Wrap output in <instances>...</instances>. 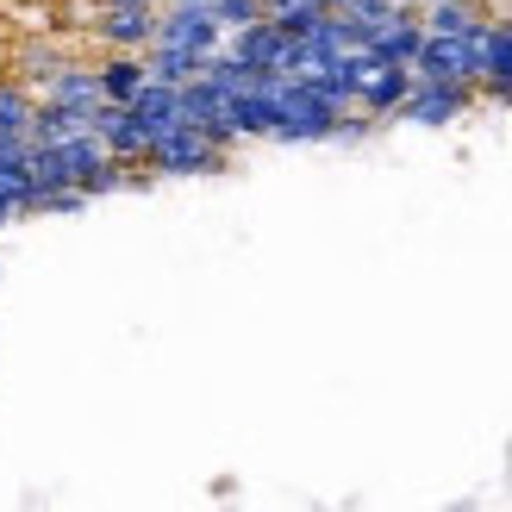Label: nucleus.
Listing matches in <instances>:
<instances>
[{
    "mask_svg": "<svg viewBox=\"0 0 512 512\" xmlns=\"http://www.w3.org/2000/svg\"><path fill=\"white\" fill-rule=\"evenodd\" d=\"M494 19V13H488ZM488 19L463 38H444V32H425L419 57H413V75L419 82H469L481 88V50H488Z\"/></svg>",
    "mask_w": 512,
    "mask_h": 512,
    "instance_id": "f257e3e1",
    "label": "nucleus"
},
{
    "mask_svg": "<svg viewBox=\"0 0 512 512\" xmlns=\"http://www.w3.org/2000/svg\"><path fill=\"white\" fill-rule=\"evenodd\" d=\"M225 157L232 150H219L200 125H169V132H157L150 138V150H144V169L150 175H213V169H225Z\"/></svg>",
    "mask_w": 512,
    "mask_h": 512,
    "instance_id": "f03ea898",
    "label": "nucleus"
},
{
    "mask_svg": "<svg viewBox=\"0 0 512 512\" xmlns=\"http://www.w3.org/2000/svg\"><path fill=\"white\" fill-rule=\"evenodd\" d=\"M150 44H182L194 57H213L225 44V25L213 19L207 0H188V7H157V38Z\"/></svg>",
    "mask_w": 512,
    "mask_h": 512,
    "instance_id": "7ed1b4c3",
    "label": "nucleus"
},
{
    "mask_svg": "<svg viewBox=\"0 0 512 512\" xmlns=\"http://www.w3.org/2000/svg\"><path fill=\"white\" fill-rule=\"evenodd\" d=\"M475 107V88L469 82H419L413 75V94L400 100V119H413V125H450V119H463Z\"/></svg>",
    "mask_w": 512,
    "mask_h": 512,
    "instance_id": "20e7f679",
    "label": "nucleus"
},
{
    "mask_svg": "<svg viewBox=\"0 0 512 512\" xmlns=\"http://www.w3.org/2000/svg\"><path fill=\"white\" fill-rule=\"evenodd\" d=\"M94 138L107 144V157H119L125 169H144V150H150V132L132 107H119V100H100L94 107Z\"/></svg>",
    "mask_w": 512,
    "mask_h": 512,
    "instance_id": "39448f33",
    "label": "nucleus"
},
{
    "mask_svg": "<svg viewBox=\"0 0 512 512\" xmlns=\"http://www.w3.org/2000/svg\"><path fill=\"white\" fill-rule=\"evenodd\" d=\"M94 44L100 50H150L157 38V7H94Z\"/></svg>",
    "mask_w": 512,
    "mask_h": 512,
    "instance_id": "423d86ee",
    "label": "nucleus"
},
{
    "mask_svg": "<svg viewBox=\"0 0 512 512\" xmlns=\"http://www.w3.org/2000/svg\"><path fill=\"white\" fill-rule=\"evenodd\" d=\"M494 107H512V13L488 19V50H481V88Z\"/></svg>",
    "mask_w": 512,
    "mask_h": 512,
    "instance_id": "0eeeda50",
    "label": "nucleus"
},
{
    "mask_svg": "<svg viewBox=\"0 0 512 512\" xmlns=\"http://www.w3.org/2000/svg\"><path fill=\"white\" fill-rule=\"evenodd\" d=\"M219 50H232L238 63H250V69H281V57H288V32L263 13V19H250V25H238V32H225V44Z\"/></svg>",
    "mask_w": 512,
    "mask_h": 512,
    "instance_id": "6e6552de",
    "label": "nucleus"
},
{
    "mask_svg": "<svg viewBox=\"0 0 512 512\" xmlns=\"http://www.w3.org/2000/svg\"><path fill=\"white\" fill-rule=\"evenodd\" d=\"M413 94V63H381L363 88H356V107H363L369 119H388L400 113V100Z\"/></svg>",
    "mask_w": 512,
    "mask_h": 512,
    "instance_id": "1a4fd4ad",
    "label": "nucleus"
},
{
    "mask_svg": "<svg viewBox=\"0 0 512 512\" xmlns=\"http://www.w3.org/2000/svg\"><path fill=\"white\" fill-rule=\"evenodd\" d=\"M32 94L38 100H63V107H100V75H94V63H57Z\"/></svg>",
    "mask_w": 512,
    "mask_h": 512,
    "instance_id": "9d476101",
    "label": "nucleus"
},
{
    "mask_svg": "<svg viewBox=\"0 0 512 512\" xmlns=\"http://www.w3.org/2000/svg\"><path fill=\"white\" fill-rule=\"evenodd\" d=\"M94 75H100V100H132L144 82H150V69H144V50H100V63H94Z\"/></svg>",
    "mask_w": 512,
    "mask_h": 512,
    "instance_id": "9b49d317",
    "label": "nucleus"
},
{
    "mask_svg": "<svg viewBox=\"0 0 512 512\" xmlns=\"http://www.w3.org/2000/svg\"><path fill=\"white\" fill-rule=\"evenodd\" d=\"M419 44H425V19L406 13V7H394V19L369 32V50H375V57H388V63H413Z\"/></svg>",
    "mask_w": 512,
    "mask_h": 512,
    "instance_id": "f8f14e48",
    "label": "nucleus"
},
{
    "mask_svg": "<svg viewBox=\"0 0 512 512\" xmlns=\"http://www.w3.org/2000/svg\"><path fill=\"white\" fill-rule=\"evenodd\" d=\"M125 107H132L138 119H144V132L157 138V132H169V125H182V88L175 82H157V75H150V82L125 100Z\"/></svg>",
    "mask_w": 512,
    "mask_h": 512,
    "instance_id": "ddd939ff",
    "label": "nucleus"
},
{
    "mask_svg": "<svg viewBox=\"0 0 512 512\" xmlns=\"http://www.w3.org/2000/svg\"><path fill=\"white\" fill-rule=\"evenodd\" d=\"M94 132V107H63V100H38V113H32V144H57V138H82Z\"/></svg>",
    "mask_w": 512,
    "mask_h": 512,
    "instance_id": "4468645a",
    "label": "nucleus"
},
{
    "mask_svg": "<svg viewBox=\"0 0 512 512\" xmlns=\"http://www.w3.org/2000/svg\"><path fill=\"white\" fill-rule=\"evenodd\" d=\"M419 19H425V32H444V38H463V32H475V25H481V19H488V13H481V7H475V0H431V7H425Z\"/></svg>",
    "mask_w": 512,
    "mask_h": 512,
    "instance_id": "2eb2a0df",
    "label": "nucleus"
},
{
    "mask_svg": "<svg viewBox=\"0 0 512 512\" xmlns=\"http://www.w3.org/2000/svg\"><path fill=\"white\" fill-rule=\"evenodd\" d=\"M200 63H207V57H194V50H182V44H150V50H144V69L157 75V82H175V88L194 82Z\"/></svg>",
    "mask_w": 512,
    "mask_h": 512,
    "instance_id": "dca6fc26",
    "label": "nucleus"
},
{
    "mask_svg": "<svg viewBox=\"0 0 512 512\" xmlns=\"http://www.w3.org/2000/svg\"><path fill=\"white\" fill-rule=\"evenodd\" d=\"M32 113H38V94L25 82H0V138H25L32 132Z\"/></svg>",
    "mask_w": 512,
    "mask_h": 512,
    "instance_id": "f3484780",
    "label": "nucleus"
},
{
    "mask_svg": "<svg viewBox=\"0 0 512 512\" xmlns=\"http://www.w3.org/2000/svg\"><path fill=\"white\" fill-rule=\"evenodd\" d=\"M219 113H225V94L207 82V75L182 82V119H188V125H207V119H219Z\"/></svg>",
    "mask_w": 512,
    "mask_h": 512,
    "instance_id": "a211bd4d",
    "label": "nucleus"
},
{
    "mask_svg": "<svg viewBox=\"0 0 512 512\" xmlns=\"http://www.w3.org/2000/svg\"><path fill=\"white\" fill-rule=\"evenodd\" d=\"M82 207H88L82 188H38L32 200H25V213H44V219L50 213H82Z\"/></svg>",
    "mask_w": 512,
    "mask_h": 512,
    "instance_id": "6ab92c4d",
    "label": "nucleus"
},
{
    "mask_svg": "<svg viewBox=\"0 0 512 512\" xmlns=\"http://www.w3.org/2000/svg\"><path fill=\"white\" fill-rule=\"evenodd\" d=\"M213 7V19L225 25V32H238V25H250V19H263V0H207Z\"/></svg>",
    "mask_w": 512,
    "mask_h": 512,
    "instance_id": "aec40b11",
    "label": "nucleus"
},
{
    "mask_svg": "<svg viewBox=\"0 0 512 512\" xmlns=\"http://www.w3.org/2000/svg\"><path fill=\"white\" fill-rule=\"evenodd\" d=\"M13 219H19V207H13V200H0V232H7Z\"/></svg>",
    "mask_w": 512,
    "mask_h": 512,
    "instance_id": "412c9836",
    "label": "nucleus"
},
{
    "mask_svg": "<svg viewBox=\"0 0 512 512\" xmlns=\"http://www.w3.org/2000/svg\"><path fill=\"white\" fill-rule=\"evenodd\" d=\"M100 7H163V0H100Z\"/></svg>",
    "mask_w": 512,
    "mask_h": 512,
    "instance_id": "4be33fe9",
    "label": "nucleus"
},
{
    "mask_svg": "<svg viewBox=\"0 0 512 512\" xmlns=\"http://www.w3.org/2000/svg\"><path fill=\"white\" fill-rule=\"evenodd\" d=\"M319 7H325V13H344V7H350V0H319Z\"/></svg>",
    "mask_w": 512,
    "mask_h": 512,
    "instance_id": "5701e85b",
    "label": "nucleus"
},
{
    "mask_svg": "<svg viewBox=\"0 0 512 512\" xmlns=\"http://www.w3.org/2000/svg\"><path fill=\"white\" fill-rule=\"evenodd\" d=\"M163 7H188V0H163Z\"/></svg>",
    "mask_w": 512,
    "mask_h": 512,
    "instance_id": "b1692460",
    "label": "nucleus"
},
{
    "mask_svg": "<svg viewBox=\"0 0 512 512\" xmlns=\"http://www.w3.org/2000/svg\"><path fill=\"white\" fill-rule=\"evenodd\" d=\"M0 144H7V138H0Z\"/></svg>",
    "mask_w": 512,
    "mask_h": 512,
    "instance_id": "393cba45",
    "label": "nucleus"
}]
</instances>
